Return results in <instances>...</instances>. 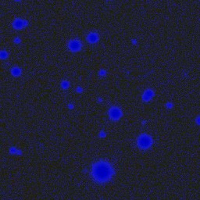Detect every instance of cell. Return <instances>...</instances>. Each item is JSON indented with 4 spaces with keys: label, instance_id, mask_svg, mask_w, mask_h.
Instances as JSON below:
<instances>
[{
    "label": "cell",
    "instance_id": "cell-1",
    "mask_svg": "<svg viewBox=\"0 0 200 200\" xmlns=\"http://www.w3.org/2000/svg\"><path fill=\"white\" fill-rule=\"evenodd\" d=\"M114 174L111 165L105 160H99L95 163L91 167V176L95 181L105 183L109 181Z\"/></svg>",
    "mask_w": 200,
    "mask_h": 200
},
{
    "label": "cell",
    "instance_id": "cell-2",
    "mask_svg": "<svg viewBox=\"0 0 200 200\" xmlns=\"http://www.w3.org/2000/svg\"><path fill=\"white\" fill-rule=\"evenodd\" d=\"M153 140L150 136L146 134H141V135L138 136L137 139V144L141 148H148L152 146Z\"/></svg>",
    "mask_w": 200,
    "mask_h": 200
},
{
    "label": "cell",
    "instance_id": "cell-3",
    "mask_svg": "<svg viewBox=\"0 0 200 200\" xmlns=\"http://www.w3.org/2000/svg\"><path fill=\"white\" fill-rule=\"evenodd\" d=\"M109 117L112 119V120H118L120 119V117L122 115V113H121V110L119 109L118 107H116V106H113L111 107L109 110Z\"/></svg>",
    "mask_w": 200,
    "mask_h": 200
},
{
    "label": "cell",
    "instance_id": "cell-4",
    "mask_svg": "<svg viewBox=\"0 0 200 200\" xmlns=\"http://www.w3.org/2000/svg\"><path fill=\"white\" fill-rule=\"evenodd\" d=\"M68 47L71 51L73 52H77L80 50V49L82 48V43L80 41L77 39L70 40L68 43Z\"/></svg>",
    "mask_w": 200,
    "mask_h": 200
},
{
    "label": "cell",
    "instance_id": "cell-5",
    "mask_svg": "<svg viewBox=\"0 0 200 200\" xmlns=\"http://www.w3.org/2000/svg\"><path fill=\"white\" fill-rule=\"evenodd\" d=\"M26 25V21L20 18H17L13 22V27L16 29H21Z\"/></svg>",
    "mask_w": 200,
    "mask_h": 200
},
{
    "label": "cell",
    "instance_id": "cell-6",
    "mask_svg": "<svg viewBox=\"0 0 200 200\" xmlns=\"http://www.w3.org/2000/svg\"><path fill=\"white\" fill-rule=\"evenodd\" d=\"M98 39H99V36H98L96 33L95 32H91L87 36V40L90 43H95V42H96L98 41Z\"/></svg>",
    "mask_w": 200,
    "mask_h": 200
},
{
    "label": "cell",
    "instance_id": "cell-7",
    "mask_svg": "<svg viewBox=\"0 0 200 200\" xmlns=\"http://www.w3.org/2000/svg\"><path fill=\"white\" fill-rule=\"evenodd\" d=\"M153 96V91L150 89L146 90L143 94V100L145 101H148L149 99H152V97Z\"/></svg>",
    "mask_w": 200,
    "mask_h": 200
},
{
    "label": "cell",
    "instance_id": "cell-8",
    "mask_svg": "<svg viewBox=\"0 0 200 200\" xmlns=\"http://www.w3.org/2000/svg\"><path fill=\"white\" fill-rule=\"evenodd\" d=\"M11 73H12L13 75H14V76H19L20 74V73H21V70H20L19 67H13L12 69H11Z\"/></svg>",
    "mask_w": 200,
    "mask_h": 200
},
{
    "label": "cell",
    "instance_id": "cell-9",
    "mask_svg": "<svg viewBox=\"0 0 200 200\" xmlns=\"http://www.w3.org/2000/svg\"><path fill=\"white\" fill-rule=\"evenodd\" d=\"M68 86H69V83H68L67 81H63V82H62V87L63 89H67Z\"/></svg>",
    "mask_w": 200,
    "mask_h": 200
},
{
    "label": "cell",
    "instance_id": "cell-10",
    "mask_svg": "<svg viewBox=\"0 0 200 200\" xmlns=\"http://www.w3.org/2000/svg\"><path fill=\"white\" fill-rule=\"evenodd\" d=\"M1 56H2V58H6V57L7 56V53L5 51H2L1 52Z\"/></svg>",
    "mask_w": 200,
    "mask_h": 200
}]
</instances>
